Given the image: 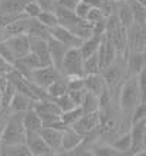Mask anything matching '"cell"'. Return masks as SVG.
<instances>
[{"label":"cell","mask_w":146,"mask_h":156,"mask_svg":"<svg viewBox=\"0 0 146 156\" xmlns=\"http://www.w3.org/2000/svg\"><path fill=\"white\" fill-rule=\"evenodd\" d=\"M0 2H2V0H0Z\"/></svg>","instance_id":"816d5d0a"},{"label":"cell","mask_w":146,"mask_h":156,"mask_svg":"<svg viewBox=\"0 0 146 156\" xmlns=\"http://www.w3.org/2000/svg\"><path fill=\"white\" fill-rule=\"evenodd\" d=\"M137 83H139V89L140 94H142V101L146 102V66L140 70V73L137 75Z\"/></svg>","instance_id":"60d3db41"},{"label":"cell","mask_w":146,"mask_h":156,"mask_svg":"<svg viewBox=\"0 0 146 156\" xmlns=\"http://www.w3.org/2000/svg\"><path fill=\"white\" fill-rule=\"evenodd\" d=\"M85 89L88 92H92L94 95L101 96L102 92L107 89V83H105L104 76L101 73H95V75H85Z\"/></svg>","instance_id":"ffe728a7"},{"label":"cell","mask_w":146,"mask_h":156,"mask_svg":"<svg viewBox=\"0 0 146 156\" xmlns=\"http://www.w3.org/2000/svg\"><path fill=\"white\" fill-rule=\"evenodd\" d=\"M40 7H41L42 10H50V12H54V9H56V5L57 2L56 0H35Z\"/></svg>","instance_id":"ee69618b"},{"label":"cell","mask_w":146,"mask_h":156,"mask_svg":"<svg viewBox=\"0 0 146 156\" xmlns=\"http://www.w3.org/2000/svg\"><path fill=\"white\" fill-rule=\"evenodd\" d=\"M57 5H60L63 7H67V9H72V10H75V7L76 5L79 3V0H56Z\"/></svg>","instance_id":"bcb514c9"},{"label":"cell","mask_w":146,"mask_h":156,"mask_svg":"<svg viewBox=\"0 0 146 156\" xmlns=\"http://www.w3.org/2000/svg\"><path fill=\"white\" fill-rule=\"evenodd\" d=\"M22 121H23V127L27 130V134L28 133H41L42 127H44L41 117L38 115V112L34 108H31L23 112Z\"/></svg>","instance_id":"44dd1931"},{"label":"cell","mask_w":146,"mask_h":156,"mask_svg":"<svg viewBox=\"0 0 146 156\" xmlns=\"http://www.w3.org/2000/svg\"><path fill=\"white\" fill-rule=\"evenodd\" d=\"M105 35L114 42L118 55H124L126 57V54L129 53L127 51V28H124L123 25H118L117 28L108 31Z\"/></svg>","instance_id":"ac0fdd59"},{"label":"cell","mask_w":146,"mask_h":156,"mask_svg":"<svg viewBox=\"0 0 146 156\" xmlns=\"http://www.w3.org/2000/svg\"><path fill=\"white\" fill-rule=\"evenodd\" d=\"M92 27H94V23H91L89 20L79 19L76 23H75L72 28H69V29L73 32V34H76L80 40H86V38H89V37L94 35V32H92Z\"/></svg>","instance_id":"83f0119b"},{"label":"cell","mask_w":146,"mask_h":156,"mask_svg":"<svg viewBox=\"0 0 146 156\" xmlns=\"http://www.w3.org/2000/svg\"><path fill=\"white\" fill-rule=\"evenodd\" d=\"M102 19H105L102 10L99 7H91L89 13L86 16V20H89L91 23H95V22H99V20H102Z\"/></svg>","instance_id":"b9f144b4"},{"label":"cell","mask_w":146,"mask_h":156,"mask_svg":"<svg viewBox=\"0 0 146 156\" xmlns=\"http://www.w3.org/2000/svg\"><path fill=\"white\" fill-rule=\"evenodd\" d=\"M101 75L104 76L107 88L111 90L117 98L118 89L121 86V83L126 79V63H124V55H118L111 64H108L107 67L101 72Z\"/></svg>","instance_id":"3957f363"},{"label":"cell","mask_w":146,"mask_h":156,"mask_svg":"<svg viewBox=\"0 0 146 156\" xmlns=\"http://www.w3.org/2000/svg\"><path fill=\"white\" fill-rule=\"evenodd\" d=\"M54 12H56L57 19H59V25H63V27H66V28H72L79 20L77 15L75 13V10L67 9V7H63L60 5H56Z\"/></svg>","instance_id":"603a6c76"},{"label":"cell","mask_w":146,"mask_h":156,"mask_svg":"<svg viewBox=\"0 0 146 156\" xmlns=\"http://www.w3.org/2000/svg\"><path fill=\"white\" fill-rule=\"evenodd\" d=\"M84 72L85 75H95V73L102 72V66H101L99 58H98V53L84 58Z\"/></svg>","instance_id":"f546056e"},{"label":"cell","mask_w":146,"mask_h":156,"mask_svg":"<svg viewBox=\"0 0 146 156\" xmlns=\"http://www.w3.org/2000/svg\"><path fill=\"white\" fill-rule=\"evenodd\" d=\"M45 90H47L48 98H51V99H54V98H57V96H62V95H64V94H67V77H66V76L59 77V79L53 82Z\"/></svg>","instance_id":"484cf974"},{"label":"cell","mask_w":146,"mask_h":156,"mask_svg":"<svg viewBox=\"0 0 146 156\" xmlns=\"http://www.w3.org/2000/svg\"><path fill=\"white\" fill-rule=\"evenodd\" d=\"M99 9L102 10L105 18H108V16H111L112 13L117 12V2L116 0H104L102 5L99 6Z\"/></svg>","instance_id":"f35d334b"},{"label":"cell","mask_w":146,"mask_h":156,"mask_svg":"<svg viewBox=\"0 0 146 156\" xmlns=\"http://www.w3.org/2000/svg\"><path fill=\"white\" fill-rule=\"evenodd\" d=\"M62 76H63L62 72L51 64V66H42V67L32 70L31 75H29V79L34 82L37 86H40L42 89H47L53 82L57 80Z\"/></svg>","instance_id":"8992f818"},{"label":"cell","mask_w":146,"mask_h":156,"mask_svg":"<svg viewBox=\"0 0 146 156\" xmlns=\"http://www.w3.org/2000/svg\"><path fill=\"white\" fill-rule=\"evenodd\" d=\"M69 96L73 99V102L76 104V105H80L82 101H84L85 98V94H86V89H79V90H69L67 92Z\"/></svg>","instance_id":"7bdbcfd3"},{"label":"cell","mask_w":146,"mask_h":156,"mask_svg":"<svg viewBox=\"0 0 146 156\" xmlns=\"http://www.w3.org/2000/svg\"><path fill=\"white\" fill-rule=\"evenodd\" d=\"M6 42L15 54L16 60L22 58L23 55H27L31 51V40H29L28 34H21V35H13L6 38Z\"/></svg>","instance_id":"7c38bea8"},{"label":"cell","mask_w":146,"mask_h":156,"mask_svg":"<svg viewBox=\"0 0 146 156\" xmlns=\"http://www.w3.org/2000/svg\"><path fill=\"white\" fill-rule=\"evenodd\" d=\"M85 2H88L92 7H99L101 5H102V2H104V0H85Z\"/></svg>","instance_id":"7dc6e473"},{"label":"cell","mask_w":146,"mask_h":156,"mask_svg":"<svg viewBox=\"0 0 146 156\" xmlns=\"http://www.w3.org/2000/svg\"><path fill=\"white\" fill-rule=\"evenodd\" d=\"M0 55L6 61H9L10 64H15V61H16V57L12 53V50L9 47V44L6 42V40H0Z\"/></svg>","instance_id":"d590c367"},{"label":"cell","mask_w":146,"mask_h":156,"mask_svg":"<svg viewBox=\"0 0 146 156\" xmlns=\"http://www.w3.org/2000/svg\"><path fill=\"white\" fill-rule=\"evenodd\" d=\"M126 63V77L137 76L140 70L146 66L145 51H129L124 57Z\"/></svg>","instance_id":"30bf717a"},{"label":"cell","mask_w":146,"mask_h":156,"mask_svg":"<svg viewBox=\"0 0 146 156\" xmlns=\"http://www.w3.org/2000/svg\"><path fill=\"white\" fill-rule=\"evenodd\" d=\"M41 10L42 9L35 0H29L28 3L25 5V7H23V13L29 16V18H34V19H37V16L41 13Z\"/></svg>","instance_id":"8d00e7d4"},{"label":"cell","mask_w":146,"mask_h":156,"mask_svg":"<svg viewBox=\"0 0 146 156\" xmlns=\"http://www.w3.org/2000/svg\"><path fill=\"white\" fill-rule=\"evenodd\" d=\"M29 40H31V53H34L40 58L42 66H51L53 61H51V55H50L47 40H44V38H35V37H29Z\"/></svg>","instance_id":"9a60e30c"},{"label":"cell","mask_w":146,"mask_h":156,"mask_svg":"<svg viewBox=\"0 0 146 156\" xmlns=\"http://www.w3.org/2000/svg\"><path fill=\"white\" fill-rule=\"evenodd\" d=\"M84 109L80 108V105H77L75 108L69 109V111H66V112H62V120L64 124H67L69 127H72L73 124H76L79 121V118L84 115Z\"/></svg>","instance_id":"1f68e13d"},{"label":"cell","mask_w":146,"mask_h":156,"mask_svg":"<svg viewBox=\"0 0 146 156\" xmlns=\"http://www.w3.org/2000/svg\"><path fill=\"white\" fill-rule=\"evenodd\" d=\"M80 108L84 109L85 114L94 112V111H99V96L94 95L92 92H88V90H86L84 101L80 104Z\"/></svg>","instance_id":"4dcf8cb0"},{"label":"cell","mask_w":146,"mask_h":156,"mask_svg":"<svg viewBox=\"0 0 146 156\" xmlns=\"http://www.w3.org/2000/svg\"><path fill=\"white\" fill-rule=\"evenodd\" d=\"M142 102V94L137 83V76L126 77L118 89L117 105L124 118L132 121V114L134 108Z\"/></svg>","instance_id":"6da1fadb"},{"label":"cell","mask_w":146,"mask_h":156,"mask_svg":"<svg viewBox=\"0 0 146 156\" xmlns=\"http://www.w3.org/2000/svg\"><path fill=\"white\" fill-rule=\"evenodd\" d=\"M63 76L70 77V76H85L84 72V55L77 47L69 48L64 55L62 69H60Z\"/></svg>","instance_id":"277c9868"},{"label":"cell","mask_w":146,"mask_h":156,"mask_svg":"<svg viewBox=\"0 0 146 156\" xmlns=\"http://www.w3.org/2000/svg\"><path fill=\"white\" fill-rule=\"evenodd\" d=\"M114 149L118 152V155H130L132 152V134H130V130L118 134L116 139H112L110 142Z\"/></svg>","instance_id":"7402d4cb"},{"label":"cell","mask_w":146,"mask_h":156,"mask_svg":"<svg viewBox=\"0 0 146 156\" xmlns=\"http://www.w3.org/2000/svg\"><path fill=\"white\" fill-rule=\"evenodd\" d=\"M102 38H104V37L92 35V37H89V38H86V40L82 41L79 50H80V53L84 55V58H86V57H89V55L97 53L99 45H101V42H102Z\"/></svg>","instance_id":"d4e9b609"},{"label":"cell","mask_w":146,"mask_h":156,"mask_svg":"<svg viewBox=\"0 0 146 156\" xmlns=\"http://www.w3.org/2000/svg\"><path fill=\"white\" fill-rule=\"evenodd\" d=\"M77 133H80L82 136H89L92 133L99 131L101 127V111H94V112H88L79 118L76 124L72 126Z\"/></svg>","instance_id":"ba28073f"},{"label":"cell","mask_w":146,"mask_h":156,"mask_svg":"<svg viewBox=\"0 0 146 156\" xmlns=\"http://www.w3.org/2000/svg\"><path fill=\"white\" fill-rule=\"evenodd\" d=\"M140 155H146V143H145V147H143V152H142Z\"/></svg>","instance_id":"681fc988"},{"label":"cell","mask_w":146,"mask_h":156,"mask_svg":"<svg viewBox=\"0 0 146 156\" xmlns=\"http://www.w3.org/2000/svg\"><path fill=\"white\" fill-rule=\"evenodd\" d=\"M13 64H10L9 61H6L2 55H0V75H3V76H7L12 70H13Z\"/></svg>","instance_id":"f6af8a7d"},{"label":"cell","mask_w":146,"mask_h":156,"mask_svg":"<svg viewBox=\"0 0 146 156\" xmlns=\"http://www.w3.org/2000/svg\"><path fill=\"white\" fill-rule=\"evenodd\" d=\"M48 50H50V55H51V61H53V66L57 67L59 70L62 69L63 60H64V55L67 53L69 47L66 44H63L62 41L56 40L54 37H50L48 40Z\"/></svg>","instance_id":"2e32d148"},{"label":"cell","mask_w":146,"mask_h":156,"mask_svg":"<svg viewBox=\"0 0 146 156\" xmlns=\"http://www.w3.org/2000/svg\"><path fill=\"white\" fill-rule=\"evenodd\" d=\"M23 112H7L6 124L2 131L0 142L2 144H19V143H27V130L23 127L22 121Z\"/></svg>","instance_id":"7a4b0ae2"},{"label":"cell","mask_w":146,"mask_h":156,"mask_svg":"<svg viewBox=\"0 0 146 156\" xmlns=\"http://www.w3.org/2000/svg\"><path fill=\"white\" fill-rule=\"evenodd\" d=\"M146 50V25L133 23L127 29V51H145Z\"/></svg>","instance_id":"52a82bcc"},{"label":"cell","mask_w":146,"mask_h":156,"mask_svg":"<svg viewBox=\"0 0 146 156\" xmlns=\"http://www.w3.org/2000/svg\"><path fill=\"white\" fill-rule=\"evenodd\" d=\"M132 134V152L130 155H140L146 143V118L142 121L133 122L130 126Z\"/></svg>","instance_id":"9c48e42d"},{"label":"cell","mask_w":146,"mask_h":156,"mask_svg":"<svg viewBox=\"0 0 146 156\" xmlns=\"http://www.w3.org/2000/svg\"><path fill=\"white\" fill-rule=\"evenodd\" d=\"M137 2H139L140 5H143V6L146 7V0H137Z\"/></svg>","instance_id":"c3c4849f"},{"label":"cell","mask_w":146,"mask_h":156,"mask_svg":"<svg viewBox=\"0 0 146 156\" xmlns=\"http://www.w3.org/2000/svg\"><path fill=\"white\" fill-rule=\"evenodd\" d=\"M85 140V136L77 133L73 127H67L63 130V140H62V153L69 155L70 152L77 149Z\"/></svg>","instance_id":"4fadbf2b"},{"label":"cell","mask_w":146,"mask_h":156,"mask_svg":"<svg viewBox=\"0 0 146 156\" xmlns=\"http://www.w3.org/2000/svg\"><path fill=\"white\" fill-rule=\"evenodd\" d=\"M41 136L48 144L54 155L62 153V140H63V130L54 129V127H42Z\"/></svg>","instance_id":"e0dca14e"},{"label":"cell","mask_w":146,"mask_h":156,"mask_svg":"<svg viewBox=\"0 0 146 156\" xmlns=\"http://www.w3.org/2000/svg\"><path fill=\"white\" fill-rule=\"evenodd\" d=\"M27 146H28L31 156H51L54 152L51 150L45 140L42 139L41 133H28L27 134Z\"/></svg>","instance_id":"8fae6325"},{"label":"cell","mask_w":146,"mask_h":156,"mask_svg":"<svg viewBox=\"0 0 146 156\" xmlns=\"http://www.w3.org/2000/svg\"><path fill=\"white\" fill-rule=\"evenodd\" d=\"M50 32H51V37H54L56 40L62 41L63 44H66L69 48H73V47H80V44H82V41L76 34H73L72 31H70L69 28L63 27V25H56L54 28H51L50 29Z\"/></svg>","instance_id":"5bb4252c"},{"label":"cell","mask_w":146,"mask_h":156,"mask_svg":"<svg viewBox=\"0 0 146 156\" xmlns=\"http://www.w3.org/2000/svg\"><path fill=\"white\" fill-rule=\"evenodd\" d=\"M91 7L92 6H91L88 2H85V0H79V3H77L76 7H75V13L77 15V18H79V19H86V16H88V13H89Z\"/></svg>","instance_id":"74e56055"},{"label":"cell","mask_w":146,"mask_h":156,"mask_svg":"<svg viewBox=\"0 0 146 156\" xmlns=\"http://www.w3.org/2000/svg\"><path fill=\"white\" fill-rule=\"evenodd\" d=\"M116 2H132V0H116Z\"/></svg>","instance_id":"f907efd6"},{"label":"cell","mask_w":146,"mask_h":156,"mask_svg":"<svg viewBox=\"0 0 146 156\" xmlns=\"http://www.w3.org/2000/svg\"><path fill=\"white\" fill-rule=\"evenodd\" d=\"M117 16L120 19V23L127 29L134 23L133 10L129 2H117Z\"/></svg>","instance_id":"cb8c5ba5"},{"label":"cell","mask_w":146,"mask_h":156,"mask_svg":"<svg viewBox=\"0 0 146 156\" xmlns=\"http://www.w3.org/2000/svg\"><path fill=\"white\" fill-rule=\"evenodd\" d=\"M34 104H35V101L31 96L16 90V94L13 95L12 101H10V105H9V108H7V112H9V114H13V112H25V111H28V109L34 108Z\"/></svg>","instance_id":"d6986e66"},{"label":"cell","mask_w":146,"mask_h":156,"mask_svg":"<svg viewBox=\"0 0 146 156\" xmlns=\"http://www.w3.org/2000/svg\"><path fill=\"white\" fill-rule=\"evenodd\" d=\"M2 155L3 156H31L27 143L19 144H2Z\"/></svg>","instance_id":"f1b7e54d"},{"label":"cell","mask_w":146,"mask_h":156,"mask_svg":"<svg viewBox=\"0 0 146 156\" xmlns=\"http://www.w3.org/2000/svg\"><path fill=\"white\" fill-rule=\"evenodd\" d=\"M37 20L41 22L44 27L47 28H54L56 25H59V19H57L56 12H50V10H41V13L37 16Z\"/></svg>","instance_id":"d6a6232c"},{"label":"cell","mask_w":146,"mask_h":156,"mask_svg":"<svg viewBox=\"0 0 146 156\" xmlns=\"http://www.w3.org/2000/svg\"><path fill=\"white\" fill-rule=\"evenodd\" d=\"M133 10V16H134V22L136 23H142L146 25V7L143 5H140L137 0H132L129 2Z\"/></svg>","instance_id":"836d02e7"},{"label":"cell","mask_w":146,"mask_h":156,"mask_svg":"<svg viewBox=\"0 0 146 156\" xmlns=\"http://www.w3.org/2000/svg\"><path fill=\"white\" fill-rule=\"evenodd\" d=\"M34 109L38 112V115L41 117L44 127H48V126L54 124L62 118V111L51 98H44V99L35 101Z\"/></svg>","instance_id":"5b68a950"},{"label":"cell","mask_w":146,"mask_h":156,"mask_svg":"<svg viewBox=\"0 0 146 156\" xmlns=\"http://www.w3.org/2000/svg\"><path fill=\"white\" fill-rule=\"evenodd\" d=\"M146 118V102H140L139 105L134 108L132 114V124L133 122H137V121H142Z\"/></svg>","instance_id":"ab89813d"},{"label":"cell","mask_w":146,"mask_h":156,"mask_svg":"<svg viewBox=\"0 0 146 156\" xmlns=\"http://www.w3.org/2000/svg\"><path fill=\"white\" fill-rule=\"evenodd\" d=\"M29 0H2L0 2V10L13 15H22L23 7Z\"/></svg>","instance_id":"4316f807"},{"label":"cell","mask_w":146,"mask_h":156,"mask_svg":"<svg viewBox=\"0 0 146 156\" xmlns=\"http://www.w3.org/2000/svg\"><path fill=\"white\" fill-rule=\"evenodd\" d=\"M53 101L57 104V107L60 108L62 112H66V111H69V109L77 107L76 104L73 102V99L69 96V94H64V95H62V96H57V98H54Z\"/></svg>","instance_id":"e575fe53"}]
</instances>
